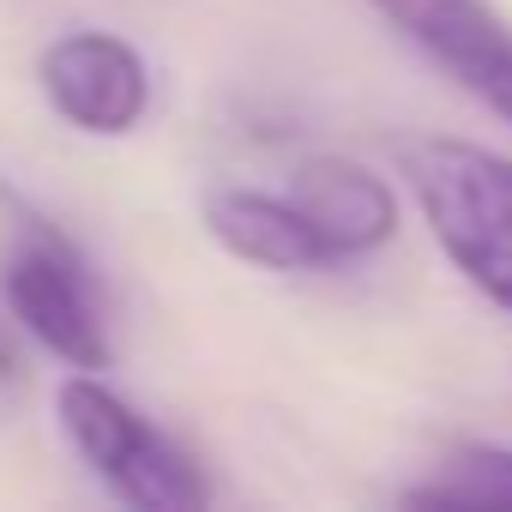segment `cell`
<instances>
[{
  "mask_svg": "<svg viewBox=\"0 0 512 512\" xmlns=\"http://www.w3.org/2000/svg\"><path fill=\"white\" fill-rule=\"evenodd\" d=\"M392 157L440 253L464 272L470 290L512 314V157L440 133L398 139Z\"/></svg>",
  "mask_w": 512,
  "mask_h": 512,
  "instance_id": "obj_1",
  "label": "cell"
},
{
  "mask_svg": "<svg viewBox=\"0 0 512 512\" xmlns=\"http://www.w3.org/2000/svg\"><path fill=\"white\" fill-rule=\"evenodd\" d=\"M55 416L73 440V452L109 482L115 500L139 506V512H193L205 506V476L193 470V458L151 428L121 392H109L97 374H73L55 392Z\"/></svg>",
  "mask_w": 512,
  "mask_h": 512,
  "instance_id": "obj_2",
  "label": "cell"
},
{
  "mask_svg": "<svg viewBox=\"0 0 512 512\" xmlns=\"http://www.w3.org/2000/svg\"><path fill=\"white\" fill-rule=\"evenodd\" d=\"M0 302H7V314L49 356H61L67 368H85V374L109 368L115 344H109V320H103L91 266L79 260V247L61 229H49L43 217H25L13 229L7 266H0Z\"/></svg>",
  "mask_w": 512,
  "mask_h": 512,
  "instance_id": "obj_3",
  "label": "cell"
},
{
  "mask_svg": "<svg viewBox=\"0 0 512 512\" xmlns=\"http://www.w3.org/2000/svg\"><path fill=\"white\" fill-rule=\"evenodd\" d=\"M37 79H43V97L55 103V115L97 139L133 133L151 109V73H145L139 49L109 31L55 37L37 61Z\"/></svg>",
  "mask_w": 512,
  "mask_h": 512,
  "instance_id": "obj_4",
  "label": "cell"
},
{
  "mask_svg": "<svg viewBox=\"0 0 512 512\" xmlns=\"http://www.w3.org/2000/svg\"><path fill=\"white\" fill-rule=\"evenodd\" d=\"M368 7L434 67H446L476 103L512 121V25L488 0H368Z\"/></svg>",
  "mask_w": 512,
  "mask_h": 512,
  "instance_id": "obj_5",
  "label": "cell"
},
{
  "mask_svg": "<svg viewBox=\"0 0 512 512\" xmlns=\"http://www.w3.org/2000/svg\"><path fill=\"white\" fill-rule=\"evenodd\" d=\"M284 193L296 199V211H302V217L314 223V235L326 241L332 266L368 260V253H380V247L392 241V229H398V199H392V187H386L368 163H356V157H332V151H326V157H302Z\"/></svg>",
  "mask_w": 512,
  "mask_h": 512,
  "instance_id": "obj_6",
  "label": "cell"
},
{
  "mask_svg": "<svg viewBox=\"0 0 512 512\" xmlns=\"http://www.w3.org/2000/svg\"><path fill=\"white\" fill-rule=\"evenodd\" d=\"M205 229L223 253L260 266V272H326L332 253L314 235V223L296 211L290 193H266V187H241V181H217L199 199Z\"/></svg>",
  "mask_w": 512,
  "mask_h": 512,
  "instance_id": "obj_7",
  "label": "cell"
},
{
  "mask_svg": "<svg viewBox=\"0 0 512 512\" xmlns=\"http://www.w3.org/2000/svg\"><path fill=\"white\" fill-rule=\"evenodd\" d=\"M404 506H512V446H458L446 476L410 488Z\"/></svg>",
  "mask_w": 512,
  "mask_h": 512,
  "instance_id": "obj_8",
  "label": "cell"
},
{
  "mask_svg": "<svg viewBox=\"0 0 512 512\" xmlns=\"http://www.w3.org/2000/svg\"><path fill=\"white\" fill-rule=\"evenodd\" d=\"M0 380H19V350H13V332L0 320Z\"/></svg>",
  "mask_w": 512,
  "mask_h": 512,
  "instance_id": "obj_9",
  "label": "cell"
}]
</instances>
